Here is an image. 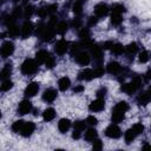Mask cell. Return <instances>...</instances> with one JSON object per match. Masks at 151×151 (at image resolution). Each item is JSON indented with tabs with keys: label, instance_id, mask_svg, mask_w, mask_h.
I'll use <instances>...</instances> for the list:
<instances>
[{
	"label": "cell",
	"instance_id": "cell-1",
	"mask_svg": "<svg viewBox=\"0 0 151 151\" xmlns=\"http://www.w3.org/2000/svg\"><path fill=\"white\" fill-rule=\"evenodd\" d=\"M142 86V78L140 77H134L130 83L123 84L122 85V91H124L127 94H133L139 87Z\"/></svg>",
	"mask_w": 151,
	"mask_h": 151
},
{
	"label": "cell",
	"instance_id": "cell-2",
	"mask_svg": "<svg viewBox=\"0 0 151 151\" xmlns=\"http://www.w3.org/2000/svg\"><path fill=\"white\" fill-rule=\"evenodd\" d=\"M38 63L33 59H26L22 64H21V72L25 76H32L34 73H37L38 71Z\"/></svg>",
	"mask_w": 151,
	"mask_h": 151
},
{
	"label": "cell",
	"instance_id": "cell-3",
	"mask_svg": "<svg viewBox=\"0 0 151 151\" xmlns=\"http://www.w3.org/2000/svg\"><path fill=\"white\" fill-rule=\"evenodd\" d=\"M105 134L109 137V138H112V139H117L122 136V130L120 127L117 125V124H111L106 127L105 130Z\"/></svg>",
	"mask_w": 151,
	"mask_h": 151
},
{
	"label": "cell",
	"instance_id": "cell-4",
	"mask_svg": "<svg viewBox=\"0 0 151 151\" xmlns=\"http://www.w3.org/2000/svg\"><path fill=\"white\" fill-rule=\"evenodd\" d=\"M14 52V45L12 41H5L0 47V54L2 58H7L12 55Z\"/></svg>",
	"mask_w": 151,
	"mask_h": 151
},
{
	"label": "cell",
	"instance_id": "cell-5",
	"mask_svg": "<svg viewBox=\"0 0 151 151\" xmlns=\"http://www.w3.org/2000/svg\"><path fill=\"white\" fill-rule=\"evenodd\" d=\"M74 59H76V61L79 64V65H81V66H86V65H88L90 64V54L87 53V52H85V51H79V52H77L76 54H74Z\"/></svg>",
	"mask_w": 151,
	"mask_h": 151
},
{
	"label": "cell",
	"instance_id": "cell-6",
	"mask_svg": "<svg viewBox=\"0 0 151 151\" xmlns=\"http://www.w3.org/2000/svg\"><path fill=\"white\" fill-rule=\"evenodd\" d=\"M34 130H35V124L33 122H25L20 130V134L22 137H29V136H32Z\"/></svg>",
	"mask_w": 151,
	"mask_h": 151
},
{
	"label": "cell",
	"instance_id": "cell-7",
	"mask_svg": "<svg viewBox=\"0 0 151 151\" xmlns=\"http://www.w3.org/2000/svg\"><path fill=\"white\" fill-rule=\"evenodd\" d=\"M107 13H109V6L106 4L100 2L94 6V15L97 18H104L107 15Z\"/></svg>",
	"mask_w": 151,
	"mask_h": 151
},
{
	"label": "cell",
	"instance_id": "cell-8",
	"mask_svg": "<svg viewBox=\"0 0 151 151\" xmlns=\"http://www.w3.org/2000/svg\"><path fill=\"white\" fill-rule=\"evenodd\" d=\"M104 107H105V100H104V98H97V99L93 100V101L90 104V106H88V109H90L91 112H99V111H103Z\"/></svg>",
	"mask_w": 151,
	"mask_h": 151
},
{
	"label": "cell",
	"instance_id": "cell-9",
	"mask_svg": "<svg viewBox=\"0 0 151 151\" xmlns=\"http://www.w3.org/2000/svg\"><path fill=\"white\" fill-rule=\"evenodd\" d=\"M38 91H39V84L38 83H29L26 86L24 93L27 98H31V97H34L38 93Z\"/></svg>",
	"mask_w": 151,
	"mask_h": 151
},
{
	"label": "cell",
	"instance_id": "cell-10",
	"mask_svg": "<svg viewBox=\"0 0 151 151\" xmlns=\"http://www.w3.org/2000/svg\"><path fill=\"white\" fill-rule=\"evenodd\" d=\"M33 28H34L33 24H32L31 21H26V22L22 25V27L20 28V34H21L22 39H26V38H28V37L32 34V32H33Z\"/></svg>",
	"mask_w": 151,
	"mask_h": 151
},
{
	"label": "cell",
	"instance_id": "cell-11",
	"mask_svg": "<svg viewBox=\"0 0 151 151\" xmlns=\"http://www.w3.org/2000/svg\"><path fill=\"white\" fill-rule=\"evenodd\" d=\"M88 48H90L91 54H92V57L94 58V60L101 61V59H103V48L99 47L98 45H94V44H91Z\"/></svg>",
	"mask_w": 151,
	"mask_h": 151
},
{
	"label": "cell",
	"instance_id": "cell-12",
	"mask_svg": "<svg viewBox=\"0 0 151 151\" xmlns=\"http://www.w3.org/2000/svg\"><path fill=\"white\" fill-rule=\"evenodd\" d=\"M57 98V91L54 88H46L42 93V100L46 101V103H52Z\"/></svg>",
	"mask_w": 151,
	"mask_h": 151
},
{
	"label": "cell",
	"instance_id": "cell-13",
	"mask_svg": "<svg viewBox=\"0 0 151 151\" xmlns=\"http://www.w3.org/2000/svg\"><path fill=\"white\" fill-rule=\"evenodd\" d=\"M32 103L29 100H22L18 106V113L19 114H27L32 111Z\"/></svg>",
	"mask_w": 151,
	"mask_h": 151
},
{
	"label": "cell",
	"instance_id": "cell-14",
	"mask_svg": "<svg viewBox=\"0 0 151 151\" xmlns=\"http://www.w3.org/2000/svg\"><path fill=\"white\" fill-rule=\"evenodd\" d=\"M67 50H68V42L66 40L61 39V40L57 41V44L54 46V51L57 54H64V53H66Z\"/></svg>",
	"mask_w": 151,
	"mask_h": 151
},
{
	"label": "cell",
	"instance_id": "cell-15",
	"mask_svg": "<svg viewBox=\"0 0 151 151\" xmlns=\"http://www.w3.org/2000/svg\"><path fill=\"white\" fill-rule=\"evenodd\" d=\"M122 70H123L122 65L117 61H110L107 64V72L111 74H119L122 72Z\"/></svg>",
	"mask_w": 151,
	"mask_h": 151
},
{
	"label": "cell",
	"instance_id": "cell-16",
	"mask_svg": "<svg viewBox=\"0 0 151 151\" xmlns=\"http://www.w3.org/2000/svg\"><path fill=\"white\" fill-rule=\"evenodd\" d=\"M93 78H94L93 70H91V68H85V70L80 71L78 74V79H80V80H92Z\"/></svg>",
	"mask_w": 151,
	"mask_h": 151
},
{
	"label": "cell",
	"instance_id": "cell-17",
	"mask_svg": "<svg viewBox=\"0 0 151 151\" xmlns=\"http://www.w3.org/2000/svg\"><path fill=\"white\" fill-rule=\"evenodd\" d=\"M12 74V65L11 64H6L1 71H0V80H6V79H9V76Z\"/></svg>",
	"mask_w": 151,
	"mask_h": 151
},
{
	"label": "cell",
	"instance_id": "cell-18",
	"mask_svg": "<svg viewBox=\"0 0 151 151\" xmlns=\"http://www.w3.org/2000/svg\"><path fill=\"white\" fill-rule=\"evenodd\" d=\"M70 127H71V122H70V119L63 118V119L59 120V123H58V129H59V131H60L61 133H66V132L70 130Z\"/></svg>",
	"mask_w": 151,
	"mask_h": 151
},
{
	"label": "cell",
	"instance_id": "cell-19",
	"mask_svg": "<svg viewBox=\"0 0 151 151\" xmlns=\"http://www.w3.org/2000/svg\"><path fill=\"white\" fill-rule=\"evenodd\" d=\"M124 117H125V112H123V111H119V110H116V109H113V111H112V116H111L112 123H114V124H118V123H120V122L124 119Z\"/></svg>",
	"mask_w": 151,
	"mask_h": 151
},
{
	"label": "cell",
	"instance_id": "cell-20",
	"mask_svg": "<svg viewBox=\"0 0 151 151\" xmlns=\"http://www.w3.org/2000/svg\"><path fill=\"white\" fill-rule=\"evenodd\" d=\"M50 57V53L47 52V51H45V50H40L39 52H37V54H35V61L38 63V64H45V61H46V59Z\"/></svg>",
	"mask_w": 151,
	"mask_h": 151
},
{
	"label": "cell",
	"instance_id": "cell-21",
	"mask_svg": "<svg viewBox=\"0 0 151 151\" xmlns=\"http://www.w3.org/2000/svg\"><path fill=\"white\" fill-rule=\"evenodd\" d=\"M42 118L45 122H51L55 118V110L52 109V107H48L46 109L44 112H42Z\"/></svg>",
	"mask_w": 151,
	"mask_h": 151
},
{
	"label": "cell",
	"instance_id": "cell-22",
	"mask_svg": "<svg viewBox=\"0 0 151 151\" xmlns=\"http://www.w3.org/2000/svg\"><path fill=\"white\" fill-rule=\"evenodd\" d=\"M70 85H71V80L67 77H63L58 80V87L60 91H66L70 87Z\"/></svg>",
	"mask_w": 151,
	"mask_h": 151
},
{
	"label": "cell",
	"instance_id": "cell-23",
	"mask_svg": "<svg viewBox=\"0 0 151 151\" xmlns=\"http://www.w3.org/2000/svg\"><path fill=\"white\" fill-rule=\"evenodd\" d=\"M137 101H138L139 105H146V104H149V101H150V93H149L147 91L142 92V93L138 96Z\"/></svg>",
	"mask_w": 151,
	"mask_h": 151
},
{
	"label": "cell",
	"instance_id": "cell-24",
	"mask_svg": "<svg viewBox=\"0 0 151 151\" xmlns=\"http://www.w3.org/2000/svg\"><path fill=\"white\" fill-rule=\"evenodd\" d=\"M138 134L132 130V127H130L125 133H124V139H125V143L126 144H130V143H132L133 140H134V138L137 137Z\"/></svg>",
	"mask_w": 151,
	"mask_h": 151
},
{
	"label": "cell",
	"instance_id": "cell-25",
	"mask_svg": "<svg viewBox=\"0 0 151 151\" xmlns=\"http://www.w3.org/2000/svg\"><path fill=\"white\" fill-rule=\"evenodd\" d=\"M137 51H138V45L136 42H131L126 47H124V52L127 55H134L137 53Z\"/></svg>",
	"mask_w": 151,
	"mask_h": 151
},
{
	"label": "cell",
	"instance_id": "cell-26",
	"mask_svg": "<svg viewBox=\"0 0 151 151\" xmlns=\"http://www.w3.org/2000/svg\"><path fill=\"white\" fill-rule=\"evenodd\" d=\"M68 29V25L66 21H59L55 25V32H58L59 34H65Z\"/></svg>",
	"mask_w": 151,
	"mask_h": 151
},
{
	"label": "cell",
	"instance_id": "cell-27",
	"mask_svg": "<svg viewBox=\"0 0 151 151\" xmlns=\"http://www.w3.org/2000/svg\"><path fill=\"white\" fill-rule=\"evenodd\" d=\"M85 139L87 140V142H93L97 137H98V133H97V131H96V129H93V127H91V129H88L86 132H85Z\"/></svg>",
	"mask_w": 151,
	"mask_h": 151
},
{
	"label": "cell",
	"instance_id": "cell-28",
	"mask_svg": "<svg viewBox=\"0 0 151 151\" xmlns=\"http://www.w3.org/2000/svg\"><path fill=\"white\" fill-rule=\"evenodd\" d=\"M7 34H8L9 37H12V38H15V37H18V35L20 34V29H19V27H18L15 24H12V25L8 26Z\"/></svg>",
	"mask_w": 151,
	"mask_h": 151
},
{
	"label": "cell",
	"instance_id": "cell-29",
	"mask_svg": "<svg viewBox=\"0 0 151 151\" xmlns=\"http://www.w3.org/2000/svg\"><path fill=\"white\" fill-rule=\"evenodd\" d=\"M73 12H74V14L77 15V17H80L81 15V13H83V2L80 1V0H77V1H74V4H73Z\"/></svg>",
	"mask_w": 151,
	"mask_h": 151
},
{
	"label": "cell",
	"instance_id": "cell-30",
	"mask_svg": "<svg viewBox=\"0 0 151 151\" xmlns=\"http://www.w3.org/2000/svg\"><path fill=\"white\" fill-rule=\"evenodd\" d=\"M79 38L84 41H90V38H91V32L88 28H81L80 32H79Z\"/></svg>",
	"mask_w": 151,
	"mask_h": 151
},
{
	"label": "cell",
	"instance_id": "cell-31",
	"mask_svg": "<svg viewBox=\"0 0 151 151\" xmlns=\"http://www.w3.org/2000/svg\"><path fill=\"white\" fill-rule=\"evenodd\" d=\"M12 87H13V83H12L9 79H6V80H2V83H1V85H0V91H1V92H7V91H9Z\"/></svg>",
	"mask_w": 151,
	"mask_h": 151
},
{
	"label": "cell",
	"instance_id": "cell-32",
	"mask_svg": "<svg viewBox=\"0 0 151 151\" xmlns=\"http://www.w3.org/2000/svg\"><path fill=\"white\" fill-rule=\"evenodd\" d=\"M111 51H112V53L113 54H116V55H119V54H122L123 52H124V46L122 45V44H113L112 46H111V48H110Z\"/></svg>",
	"mask_w": 151,
	"mask_h": 151
},
{
	"label": "cell",
	"instance_id": "cell-33",
	"mask_svg": "<svg viewBox=\"0 0 151 151\" xmlns=\"http://www.w3.org/2000/svg\"><path fill=\"white\" fill-rule=\"evenodd\" d=\"M123 21V18H122V14H117V13H112L111 15V24L113 26H119Z\"/></svg>",
	"mask_w": 151,
	"mask_h": 151
},
{
	"label": "cell",
	"instance_id": "cell-34",
	"mask_svg": "<svg viewBox=\"0 0 151 151\" xmlns=\"http://www.w3.org/2000/svg\"><path fill=\"white\" fill-rule=\"evenodd\" d=\"M22 12H24V17L26 18V19H29L31 17H32V14L34 13V7L32 6V5H27L26 7H25V9H22Z\"/></svg>",
	"mask_w": 151,
	"mask_h": 151
},
{
	"label": "cell",
	"instance_id": "cell-35",
	"mask_svg": "<svg viewBox=\"0 0 151 151\" xmlns=\"http://www.w3.org/2000/svg\"><path fill=\"white\" fill-rule=\"evenodd\" d=\"M24 123H25L24 120H17V122H14L13 125H12V130H13L15 133H20V130H21Z\"/></svg>",
	"mask_w": 151,
	"mask_h": 151
},
{
	"label": "cell",
	"instance_id": "cell-36",
	"mask_svg": "<svg viewBox=\"0 0 151 151\" xmlns=\"http://www.w3.org/2000/svg\"><path fill=\"white\" fill-rule=\"evenodd\" d=\"M125 12V7L122 4H116L112 7V13H117V14H123Z\"/></svg>",
	"mask_w": 151,
	"mask_h": 151
},
{
	"label": "cell",
	"instance_id": "cell-37",
	"mask_svg": "<svg viewBox=\"0 0 151 151\" xmlns=\"http://www.w3.org/2000/svg\"><path fill=\"white\" fill-rule=\"evenodd\" d=\"M114 109L116 110H119V111H123V112H126L129 110V104L126 101H119L118 104H116Z\"/></svg>",
	"mask_w": 151,
	"mask_h": 151
},
{
	"label": "cell",
	"instance_id": "cell-38",
	"mask_svg": "<svg viewBox=\"0 0 151 151\" xmlns=\"http://www.w3.org/2000/svg\"><path fill=\"white\" fill-rule=\"evenodd\" d=\"M139 61L140 63H147L149 61V59H150V57H149V52L147 51H142L140 53H139Z\"/></svg>",
	"mask_w": 151,
	"mask_h": 151
},
{
	"label": "cell",
	"instance_id": "cell-39",
	"mask_svg": "<svg viewBox=\"0 0 151 151\" xmlns=\"http://www.w3.org/2000/svg\"><path fill=\"white\" fill-rule=\"evenodd\" d=\"M85 123H86L87 125H90V126H96V125L98 124V119H97L94 116H88V117L86 118Z\"/></svg>",
	"mask_w": 151,
	"mask_h": 151
},
{
	"label": "cell",
	"instance_id": "cell-40",
	"mask_svg": "<svg viewBox=\"0 0 151 151\" xmlns=\"http://www.w3.org/2000/svg\"><path fill=\"white\" fill-rule=\"evenodd\" d=\"M46 8H47V13L50 15H54L57 13V11H58V5L57 4H52V5H48Z\"/></svg>",
	"mask_w": 151,
	"mask_h": 151
},
{
	"label": "cell",
	"instance_id": "cell-41",
	"mask_svg": "<svg viewBox=\"0 0 151 151\" xmlns=\"http://www.w3.org/2000/svg\"><path fill=\"white\" fill-rule=\"evenodd\" d=\"M54 65H55V59L50 55V57L46 59V61H45V66H46V68H53Z\"/></svg>",
	"mask_w": 151,
	"mask_h": 151
},
{
	"label": "cell",
	"instance_id": "cell-42",
	"mask_svg": "<svg viewBox=\"0 0 151 151\" xmlns=\"http://www.w3.org/2000/svg\"><path fill=\"white\" fill-rule=\"evenodd\" d=\"M74 129L76 130H79V131H84L85 130V126H86V123L83 122V120H77L74 124H73Z\"/></svg>",
	"mask_w": 151,
	"mask_h": 151
},
{
	"label": "cell",
	"instance_id": "cell-43",
	"mask_svg": "<svg viewBox=\"0 0 151 151\" xmlns=\"http://www.w3.org/2000/svg\"><path fill=\"white\" fill-rule=\"evenodd\" d=\"M132 130H133L137 134H140V133H143V131H144V125H143L142 123H137V124H134V125L132 126Z\"/></svg>",
	"mask_w": 151,
	"mask_h": 151
},
{
	"label": "cell",
	"instance_id": "cell-44",
	"mask_svg": "<svg viewBox=\"0 0 151 151\" xmlns=\"http://www.w3.org/2000/svg\"><path fill=\"white\" fill-rule=\"evenodd\" d=\"M104 72H105V70L101 66H98L93 70V76H94V78H99V77L104 76Z\"/></svg>",
	"mask_w": 151,
	"mask_h": 151
},
{
	"label": "cell",
	"instance_id": "cell-45",
	"mask_svg": "<svg viewBox=\"0 0 151 151\" xmlns=\"http://www.w3.org/2000/svg\"><path fill=\"white\" fill-rule=\"evenodd\" d=\"M37 14H38V17H40V18H46L47 17V8L46 7H40V8H38V11H37Z\"/></svg>",
	"mask_w": 151,
	"mask_h": 151
},
{
	"label": "cell",
	"instance_id": "cell-46",
	"mask_svg": "<svg viewBox=\"0 0 151 151\" xmlns=\"http://www.w3.org/2000/svg\"><path fill=\"white\" fill-rule=\"evenodd\" d=\"M22 14H24V12H22V9H21L20 7L14 8V11H13V13H12V15H13L15 19H19L20 17H22Z\"/></svg>",
	"mask_w": 151,
	"mask_h": 151
},
{
	"label": "cell",
	"instance_id": "cell-47",
	"mask_svg": "<svg viewBox=\"0 0 151 151\" xmlns=\"http://www.w3.org/2000/svg\"><path fill=\"white\" fill-rule=\"evenodd\" d=\"M92 143H93V146H92V147H93L94 150H101V149H103V143H101L99 139L96 138Z\"/></svg>",
	"mask_w": 151,
	"mask_h": 151
},
{
	"label": "cell",
	"instance_id": "cell-48",
	"mask_svg": "<svg viewBox=\"0 0 151 151\" xmlns=\"http://www.w3.org/2000/svg\"><path fill=\"white\" fill-rule=\"evenodd\" d=\"M98 19H99V18H97L96 15L90 17V18H88V26H94V25H97Z\"/></svg>",
	"mask_w": 151,
	"mask_h": 151
},
{
	"label": "cell",
	"instance_id": "cell-49",
	"mask_svg": "<svg viewBox=\"0 0 151 151\" xmlns=\"http://www.w3.org/2000/svg\"><path fill=\"white\" fill-rule=\"evenodd\" d=\"M106 92H107V90H106L105 87H101L100 90L97 91V97H98V98H104L105 94H106Z\"/></svg>",
	"mask_w": 151,
	"mask_h": 151
},
{
	"label": "cell",
	"instance_id": "cell-50",
	"mask_svg": "<svg viewBox=\"0 0 151 151\" xmlns=\"http://www.w3.org/2000/svg\"><path fill=\"white\" fill-rule=\"evenodd\" d=\"M80 136H81V131L74 129V130H73V133H72V138H73V139H79Z\"/></svg>",
	"mask_w": 151,
	"mask_h": 151
},
{
	"label": "cell",
	"instance_id": "cell-51",
	"mask_svg": "<svg viewBox=\"0 0 151 151\" xmlns=\"http://www.w3.org/2000/svg\"><path fill=\"white\" fill-rule=\"evenodd\" d=\"M113 45V42L112 41H106V42H104V45H103V50H110L111 48V46Z\"/></svg>",
	"mask_w": 151,
	"mask_h": 151
},
{
	"label": "cell",
	"instance_id": "cell-52",
	"mask_svg": "<svg viewBox=\"0 0 151 151\" xmlns=\"http://www.w3.org/2000/svg\"><path fill=\"white\" fill-rule=\"evenodd\" d=\"M80 25H81L80 18H76V20H73V26H74L76 28H78V27H80Z\"/></svg>",
	"mask_w": 151,
	"mask_h": 151
},
{
	"label": "cell",
	"instance_id": "cell-53",
	"mask_svg": "<svg viewBox=\"0 0 151 151\" xmlns=\"http://www.w3.org/2000/svg\"><path fill=\"white\" fill-rule=\"evenodd\" d=\"M83 91H84V86H83V85L76 86V87L73 88V92H76V93H79V92H83Z\"/></svg>",
	"mask_w": 151,
	"mask_h": 151
},
{
	"label": "cell",
	"instance_id": "cell-54",
	"mask_svg": "<svg viewBox=\"0 0 151 151\" xmlns=\"http://www.w3.org/2000/svg\"><path fill=\"white\" fill-rule=\"evenodd\" d=\"M14 2H19V1H21V0H13Z\"/></svg>",
	"mask_w": 151,
	"mask_h": 151
},
{
	"label": "cell",
	"instance_id": "cell-55",
	"mask_svg": "<svg viewBox=\"0 0 151 151\" xmlns=\"http://www.w3.org/2000/svg\"><path fill=\"white\" fill-rule=\"evenodd\" d=\"M5 1H7V0H0V2H5Z\"/></svg>",
	"mask_w": 151,
	"mask_h": 151
},
{
	"label": "cell",
	"instance_id": "cell-56",
	"mask_svg": "<svg viewBox=\"0 0 151 151\" xmlns=\"http://www.w3.org/2000/svg\"><path fill=\"white\" fill-rule=\"evenodd\" d=\"M0 119H1V111H0Z\"/></svg>",
	"mask_w": 151,
	"mask_h": 151
},
{
	"label": "cell",
	"instance_id": "cell-57",
	"mask_svg": "<svg viewBox=\"0 0 151 151\" xmlns=\"http://www.w3.org/2000/svg\"><path fill=\"white\" fill-rule=\"evenodd\" d=\"M85 1H86V0H85Z\"/></svg>",
	"mask_w": 151,
	"mask_h": 151
}]
</instances>
